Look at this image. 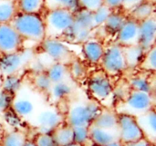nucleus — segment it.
I'll return each instance as SVG.
<instances>
[{
    "mask_svg": "<svg viewBox=\"0 0 156 146\" xmlns=\"http://www.w3.org/2000/svg\"><path fill=\"white\" fill-rule=\"evenodd\" d=\"M10 24L23 41L26 40L40 44L45 39L44 20L40 15L17 12Z\"/></svg>",
    "mask_w": 156,
    "mask_h": 146,
    "instance_id": "nucleus-1",
    "label": "nucleus"
},
{
    "mask_svg": "<svg viewBox=\"0 0 156 146\" xmlns=\"http://www.w3.org/2000/svg\"><path fill=\"white\" fill-rule=\"evenodd\" d=\"M102 106L94 100H83L72 103L64 117V122L71 127H90Z\"/></svg>",
    "mask_w": 156,
    "mask_h": 146,
    "instance_id": "nucleus-2",
    "label": "nucleus"
},
{
    "mask_svg": "<svg viewBox=\"0 0 156 146\" xmlns=\"http://www.w3.org/2000/svg\"><path fill=\"white\" fill-rule=\"evenodd\" d=\"M74 13L67 9L47 10L43 17L45 38L59 40L68 36L74 22Z\"/></svg>",
    "mask_w": 156,
    "mask_h": 146,
    "instance_id": "nucleus-3",
    "label": "nucleus"
},
{
    "mask_svg": "<svg viewBox=\"0 0 156 146\" xmlns=\"http://www.w3.org/2000/svg\"><path fill=\"white\" fill-rule=\"evenodd\" d=\"M154 105V94L131 89L124 101L118 104L114 110L118 114H127L137 117L155 108Z\"/></svg>",
    "mask_w": 156,
    "mask_h": 146,
    "instance_id": "nucleus-4",
    "label": "nucleus"
},
{
    "mask_svg": "<svg viewBox=\"0 0 156 146\" xmlns=\"http://www.w3.org/2000/svg\"><path fill=\"white\" fill-rule=\"evenodd\" d=\"M100 65L110 77L123 73L128 68L123 47L115 42L105 46Z\"/></svg>",
    "mask_w": 156,
    "mask_h": 146,
    "instance_id": "nucleus-5",
    "label": "nucleus"
},
{
    "mask_svg": "<svg viewBox=\"0 0 156 146\" xmlns=\"http://www.w3.org/2000/svg\"><path fill=\"white\" fill-rule=\"evenodd\" d=\"M87 88L94 101L102 103L112 98L114 86L111 77L102 70L93 72L88 78Z\"/></svg>",
    "mask_w": 156,
    "mask_h": 146,
    "instance_id": "nucleus-6",
    "label": "nucleus"
},
{
    "mask_svg": "<svg viewBox=\"0 0 156 146\" xmlns=\"http://www.w3.org/2000/svg\"><path fill=\"white\" fill-rule=\"evenodd\" d=\"M92 14L80 8L74 13V22L68 35L76 43H84L91 37V33L95 29Z\"/></svg>",
    "mask_w": 156,
    "mask_h": 146,
    "instance_id": "nucleus-7",
    "label": "nucleus"
},
{
    "mask_svg": "<svg viewBox=\"0 0 156 146\" xmlns=\"http://www.w3.org/2000/svg\"><path fill=\"white\" fill-rule=\"evenodd\" d=\"M33 57L32 50H20L13 54L0 55V75L6 76L18 74L33 60Z\"/></svg>",
    "mask_w": 156,
    "mask_h": 146,
    "instance_id": "nucleus-8",
    "label": "nucleus"
},
{
    "mask_svg": "<svg viewBox=\"0 0 156 146\" xmlns=\"http://www.w3.org/2000/svg\"><path fill=\"white\" fill-rule=\"evenodd\" d=\"M118 133L122 144L133 143L144 138L136 117L127 114H118Z\"/></svg>",
    "mask_w": 156,
    "mask_h": 146,
    "instance_id": "nucleus-9",
    "label": "nucleus"
},
{
    "mask_svg": "<svg viewBox=\"0 0 156 146\" xmlns=\"http://www.w3.org/2000/svg\"><path fill=\"white\" fill-rule=\"evenodd\" d=\"M40 45L44 53L55 63H61L68 65L74 59L70 49L58 39L45 38L40 43Z\"/></svg>",
    "mask_w": 156,
    "mask_h": 146,
    "instance_id": "nucleus-10",
    "label": "nucleus"
},
{
    "mask_svg": "<svg viewBox=\"0 0 156 146\" xmlns=\"http://www.w3.org/2000/svg\"><path fill=\"white\" fill-rule=\"evenodd\" d=\"M23 40L10 23L0 24V55H8L22 50Z\"/></svg>",
    "mask_w": 156,
    "mask_h": 146,
    "instance_id": "nucleus-11",
    "label": "nucleus"
},
{
    "mask_svg": "<svg viewBox=\"0 0 156 146\" xmlns=\"http://www.w3.org/2000/svg\"><path fill=\"white\" fill-rule=\"evenodd\" d=\"M62 123H64V117L53 108L43 109L35 116V124L39 133L51 134Z\"/></svg>",
    "mask_w": 156,
    "mask_h": 146,
    "instance_id": "nucleus-12",
    "label": "nucleus"
},
{
    "mask_svg": "<svg viewBox=\"0 0 156 146\" xmlns=\"http://www.w3.org/2000/svg\"><path fill=\"white\" fill-rule=\"evenodd\" d=\"M115 43L122 47H131L139 44V23L127 16L126 21L117 32Z\"/></svg>",
    "mask_w": 156,
    "mask_h": 146,
    "instance_id": "nucleus-13",
    "label": "nucleus"
},
{
    "mask_svg": "<svg viewBox=\"0 0 156 146\" xmlns=\"http://www.w3.org/2000/svg\"><path fill=\"white\" fill-rule=\"evenodd\" d=\"M156 21L155 15L139 23V44L144 52L149 50L155 45Z\"/></svg>",
    "mask_w": 156,
    "mask_h": 146,
    "instance_id": "nucleus-14",
    "label": "nucleus"
},
{
    "mask_svg": "<svg viewBox=\"0 0 156 146\" xmlns=\"http://www.w3.org/2000/svg\"><path fill=\"white\" fill-rule=\"evenodd\" d=\"M11 110L17 114L21 119L31 117L36 111L34 100L27 95L20 94L19 92L14 95L11 103Z\"/></svg>",
    "mask_w": 156,
    "mask_h": 146,
    "instance_id": "nucleus-15",
    "label": "nucleus"
},
{
    "mask_svg": "<svg viewBox=\"0 0 156 146\" xmlns=\"http://www.w3.org/2000/svg\"><path fill=\"white\" fill-rule=\"evenodd\" d=\"M137 123L142 130L144 138L155 144L156 142V113L155 108L136 117Z\"/></svg>",
    "mask_w": 156,
    "mask_h": 146,
    "instance_id": "nucleus-16",
    "label": "nucleus"
},
{
    "mask_svg": "<svg viewBox=\"0 0 156 146\" xmlns=\"http://www.w3.org/2000/svg\"><path fill=\"white\" fill-rule=\"evenodd\" d=\"M104 45L96 38L90 37L82 43V53L84 58L90 64L100 65L104 52Z\"/></svg>",
    "mask_w": 156,
    "mask_h": 146,
    "instance_id": "nucleus-17",
    "label": "nucleus"
},
{
    "mask_svg": "<svg viewBox=\"0 0 156 146\" xmlns=\"http://www.w3.org/2000/svg\"><path fill=\"white\" fill-rule=\"evenodd\" d=\"M89 134L90 144L94 146H104L114 141L120 140L118 131L105 130L92 124L89 127Z\"/></svg>",
    "mask_w": 156,
    "mask_h": 146,
    "instance_id": "nucleus-18",
    "label": "nucleus"
},
{
    "mask_svg": "<svg viewBox=\"0 0 156 146\" xmlns=\"http://www.w3.org/2000/svg\"><path fill=\"white\" fill-rule=\"evenodd\" d=\"M92 125L105 130L118 131V113L114 109L102 107Z\"/></svg>",
    "mask_w": 156,
    "mask_h": 146,
    "instance_id": "nucleus-19",
    "label": "nucleus"
},
{
    "mask_svg": "<svg viewBox=\"0 0 156 146\" xmlns=\"http://www.w3.org/2000/svg\"><path fill=\"white\" fill-rule=\"evenodd\" d=\"M128 17L140 23L144 20H146L153 15H155V8L154 4L149 1H145L144 3H141L140 5H136L134 8H133L130 12L127 13Z\"/></svg>",
    "mask_w": 156,
    "mask_h": 146,
    "instance_id": "nucleus-20",
    "label": "nucleus"
},
{
    "mask_svg": "<svg viewBox=\"0 0 156 146\" xmlns=\"http://www.w3.org/2000/svg\"><path fill=\"white\" fill-rule=\"evenodd\" d=\"M45 73L48 76L49 80L52 82V84H56L63 81H69V78H70L68 65L61 63L54 62L47 68Z\"/></svg>",
    "mask_w": 156,
    "mask_h": 146,
    "instance_id": "nucleus-21",
    "label": "nucleus"
},
{
    "mask_svg": "<svg viewBox=\"0 0 156 146\" xmlns=\"http://www.w3.org/2000/svg\"><path fill=\"white\" fill-rule=\"evenodd\" d=\"M126 19H127V16L114 10L110 14V15L107 17V19L105 20V22L103 23L101 26L104 28L106 33L112 35H115L117 32L121 29V27L122 26Z\"/></svg>",
    "mask_w": 156,
    "mask_h": 146,
    "instance_id": "nucleus-22",
    "label": "nucleus"
},
{
    "mask_svg": "<svg viewBox=\"0 0 156 146\" xmlns=\"http://www.w3.org/2000/svg\"><path fill=\"white\" fill-rule=\"evenodd\" d=\"M51 134L58 146H65L73 143V128L65 122L58 126Z\"/></svg>",
    "mask_w": 156,
    "mask_h": 146,
    "instance_id": "nucleus-23",
    "label": "nucleus"
},
{
    "mask_svg": "<svg viewBox=\"0 0 156 146\" xmlns=\"http://www.w3.org/2000/svg\"><path fill=\"white\" fill-rule=\"evenodd\" d=\"M16 5L18 13L40 15L45 8L44 0H16Z\"/></svg>",
    "mask_w": 156,
    "mask_h": 146,
    "instance_id": "nucleus-24",
    "label": "nucleus"
},
{
    "mask_svg": "<svg viewBox=\"0 0 156 146\" xmlns=\"http://www.w3.org/2000/svg\"><path fill=\"white\" fill-rule=\"evenodd\" d=\"M72 91H73V87L69 84V82L63 81V82L53 84L48 92V95L52 100L59 102L69 97L72 94Z\"/></svg>",
    "mask_w": 156,
    "mask_h": 146,
    "instance_id": "nucleus-25",
    "label": "nucleus"
},
{
    "mask_svg": "<svg viewBox=\"0 0 156 146\" xmlns=\"http://www.w3.org/2000/svg\"><path fill=\"white\" fill-rule=\"evenodd\" d=\"M27 140V135L24 131L16 129L6 133L3 136L0 146H24Z\"/></svg>",
    "mask_w": 156,
    "mask_h": 146,
    "instance_id": "nucleus-26",
    "label": "nucleus"
},
{
    "mask_svg": "<svg viewBox=\"0 0 156 146\" xmlns=\"http://www.w3.org/2000/svg\"><path fill=\"white\" fill-rule=\"evenodd\" d=\"M17 13L16 1L0 0V24L10 23Z\"/></svg>",
    "mask_w": 156,
    "mask_h": 146,
    "instance_id": "nucleus-27",
    "label": "nucleus"
},
{
    "mask_svg": "<svg viewBox=\"0 0 156 146\" xmlns=\"http://www.w3.org/2000/svg\"><path fill=\"white\" fill-rule=\"evenodd\" d=\"M22 88V79L16 75H11L3 76V85H2V90L4 92H6L12 95H16Z\"/></svg>",
    "mask_w": 156,
    "mask_h": 146,
    "instance_id": "nucleus-28",
    "label": "nucleus"
},
{
    "mask_svg": "<svg viewBox=\"0 0 156 146\" xmlns=\"http://www.w3.org/2000/svg\"><path fill=\"white\" fill-rule=\"evenodd\" d=\"M139 68L147 73H154L156 70V45L144 52L139 64Z\"/></svg>",
    "mask_w": 156,
    "mask_h": 146,
    "instance_id": "nucleus-29",
    "label": "nucleus"
},
{
    "mask_svg": "<svg viewBox=\"0 0 156 146\" xmlns=\"http://www.w3.org/2000/svg\"><path fill=\"white\" fill-rule=\"evenodd\" d=\"M128 85L132 90H136V91H143V92H147V93H154V87L151 82V79L138 75L133 76L129 81Z\"/></svg>",
    "mask_w": 156,
    "mask_h": 146,
    "instance_id": "nucleus-30",
    "label": "nucleus"
},
{
    "mask_svg": "<svg viewBox=\"0 0 156 146\" xmlns=\"http://www.w3.org/2000/svg\"><path fill=\"white\" fill-rule=\"evenodd\" d=\"M45 8L47 10L67 9L76 12L80 9L78 0H44Z\"/></svg>",
    "mask_w": 156,
    "mask_h": 146,
    "instance_id": "nucleus-31",
    "label": "nucleus"
},
{
    "mask_svg": "<svg viewBox=\"0 0 156 146\" xmlns=\"http://www.w3.org/2000/svg\"><path fill=\"white\" fill-rule=\"evenodd\" d=\"M123 50L127 62V66L128 67H134L135 65L138 66L144 54L142 48L139 45H135L131 47H123Z\"/></svg>",
    "mask_w": 156,
    "mask_h": 146,
    "instance_id": "nucleus-32",
    "label": "nucleus"
},
{
    "mask_svg": "<svg viewBox=\"0 0 156 146\" xmlns=\"http://www.w3.org/2000/svg\"><path fill=\"white\" fill-rule=\"evenodd\" d=\"M68 68H69V77L75 81L82 80L87 75L86 65L78 59H73L68 65Z\"/></svg>",
    "mask_w": 156,
    "mask_h": 146,
    "instance_id": "nucleus-33",
    "label": "nucleus"
},
{
    "mask_svg": "<svg viewBox=\"0 0 156 146\" xmlns=\"http://www.w3.org/2000/svg\"><path fill=\"white\" fill-rule=\"evenodd\" d=\"M52 85V82L45 72H37L35 74L33 77V85L39 92L48 94Z\"/></svg>",
    "mask_w": 156,
    "mask_h": 146,
    "instance_id": "nucleus-34",
    "label": "nucleus"
},
{
    "mask_svg": "<svg viewBox=\"0 0 156 146\" xmlns=\"http://www.w3.org/2000/svg\"><path fill=\"white\" fill-rule=\"evenodd\" d=\"M73 128V142L82 146L90 145L89 127H72Z\"/></svg>",
    "mask_w": 156,
    "mask_h": 146,
    "instance_id": "nucleus-35",
    "label": "nucleus"
},
{
    "mask_svg": "<svg viewBox=\"0 0 156 146\" xmlns=\"http://www.w3.org/2000/svg\"><path fill=\"white\" fill-rule=\"evenodd\" d=\"M112 12V10H111L110 8H108L105 5H102L101 7H100L98 10H96L95 12L91 13L92 14V19H93V23L95 27H100L103 25V23L105 22V20L107 19V17L110 15V14Z\"/></svg>",
    "mask_w": 156,
    "mask_h": 146,
    "instance_id": "nucleus-36",
    "label": "nucleus"
},
{
    "mask_svg": "<svg viewBox=\"0 0 156 146\" xmlns=\"http://www.w3.org/2000/svg\"><path fill=\"white\" fill-rule=\"evenodd\" d=\"M33 142L37 146H58L51 134L38 133L33 139Z\"/></svg>",
    "mask_w": 156,
    "mask_h": 146,
    "instance_id": "nucleus-37",
    "label": "nucleus"
},
{
    "mask_svg": "<svg viewBox=\"0 0 156 146\" xmlns=\"http://www.w3.org/2000/svg\"><path fill=\"white\" fill-rule=\"evenodd\" d=\"M78 2L80 8L90 13L95 12L103 5V0H78Z\"/></svg>",
    "mask_w": 156,
    "mask_h": 146,
    "instance_id": "nucleus-38",
    "label": "nucleus"
},
{
    "mask_svg": "<svg viewBox=\"0 0 156 146\" xmlns=\"http://www.w3.org/2000/svg\"><path fill=\"white\" fill-rule=\"evenodd\" d=\"M13 97L14 95L4 92L3 90L0 92V114H3L5 111L10 109Z\"/></svg>",
    "mask_w": 156,
    "mask_h": 146,
    "instance_id": "nucleus-39",
    "label": "nucleus"
},
{
    "mask_svg": "<svg viewBox=\"0 0 156 146\" xmlns=\"http://www.w3.org/2000/svg\"><path fill=\"white\" fill-rule=\"evenodd\" d=\"M145 1H149V0H123V4H122V9L124 10L126 13H128L133 8H134L136 5H138L141 3H144Z\"/></svg>",
    "mask_w": 156,
    "mask_h": 146,
    "instance_id": "nucleus-40",
    "label": "nucleus"
},
{
    "mask_svg": "<svg viewBox=\"0 0 156 146\" xmlns=\"http://www.w3.org/2000/svg\"><path fill=\"white\" fill-rule=\"evenodd\" d=\"M122 4L123 0H103V5L107 6L112 11L122 8Z\"/></svg>",
    "mask_w": 156,
    "mask_h": 146,
    "instance_id": "nucleus-41",
    "label": "nucleus"
},
{
    "mask_svg": "<svg viewBox=\"0 0 156 146\" xmlns=\"http://www.w3.org/2000/svg\"><path fill=\"white\" fill-rule=\"evenodd\" d=\"M124 146H155V144H152L151 142H149L145 138H142V139L135 141V142H133V143L124 144Z\"/></svg>",
    "mask_w": 156,
    "mask_h": 146,
    "instance_id": "nucleus-42",
    "label": "nucleus"
},
{
    "mask_svg": "<svg viewBox=\"0 0 156 146\" xmlns=\"http://www.w3.org/2000/svg\"><path fill=\"white\" fill-rule=\"evenodd\" d=\"M104 146H124V144H122L120 140H118V141H114V142L110 143Z\"/></svg>",
    "mask_w": 156,
    "mask_h": 146,
    "instance_id": "nucleus-43",
    "label": "nucleus"
},
{
    "mask_svg": "<svg viewBox=\"0 0 156 146\" xmlns=\"http://www.w3.org/2000/svg\"><path fill=\"white\" fill-rule=\"evenodd\" d=\"M24 146H37V145L35 144V143L33 142V140L28 139V140L26 142V144H25V145Z\"/></svg>",
    "mask_w": 156,
    "mask_h": 146,
    "instance_id": "nucleus-44",
    "label": "nucleus"
},
{
    "mask_svg": "<svg viewBox=\"0 0 156 146\" xmlns=\"http://www.w3.org/2000/svg\"><path fill=\"white\" fill-rule=\"evenodd\" d=\"M65 146H82L80 145V144H77V143H70V144H67V145Z\"/></svg>",
    "mask_w": 156,
    "mask_h": 146,
    "instance_id": "nucleus-45",
    "label": "nucleus"
},
{
    "mask_svg": "<svg viewBox=\"0 0 156 146\" xmlns=\"http://www.w3.org/2000/svg\"><path fill=\"white\" fill-rule=\"evenodd\" d=\"M2 85H3V76L0 75V92L2 91Z\"/></svg>",
    "mask_w": 156,
    "mask_h": 146,
    "instance_id": "nucleus-46",
    "label": "nucleus"
},
{
    "mask_svg": "<svg viewBox=\"0 0 156 146\" xmlns=\"http://www.w3.org/2000/svg\"><path fill=\"white\" fill-rule=\"evenodd\" d=\"M86 146H94V145H92V144H90V145H86Z\"/></svg>",
    "mask_w": 156,
    "mask_h": 146,
    "instance_id": "nucleus-47",
    "label": "nucleus"
}]
</instances>
